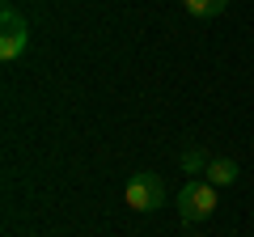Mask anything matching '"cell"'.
<instances>
[{"label": "cell", "instance_id": "6da1fadb", "mask_svg": "<svg viewBox=\"0 0 254 237\" xmlns=\"http://www.w3.org/2000/svg\"><path fill=\"white\" fill-rule=\"evenodd\" d=\"M216 203H220V195H216V186H212L208 178H190V182L178 191V216H182V225H199V220H208L212 212H216Z\"/></svg>", "mask_w": 254, "mask_h": 237}, {"label": "cell", "instance_id": "7a4b0ae2", "mask_svg": "<svg viewBox=\"0 0 254 237\" xmlns=\"http://www.w3.org/2000/svg\"><path fill=\"white\" fill-rule=\"evenodd\" d=\"M123 199H127V208H131V212H157L165 203V178H161V174H153V170L131 174L127 186H123Z\"/></svg>", "mask_w": 254, "mask_h": 237}, {"label": "cell", "instance_id": "3957f363", "mask_svg": "<svg viewBox=\"0 0 254 237\" xmlns=\"http://www.w3.org/2000/svg\"><path fill=\"white\" fill-rule=\"evenodd\" d=\"M26 47H30V26H26V17H21L13 4H4V9H0V59L9 64V59L26 55Z\"/></svg>", "mask_w": 254, "mask_h": 237}, {"label": "cell", "instance_id": "277c9868", "mask_svg": "<svg viewBox=\"0 0 254 237\" xmlns=\"http://www.w3.org/2000/svg\"><path fill=\"white\" fill-rule=\"evenodd\" d=\"M237 174H242V170H237V161H229V157H216V161L208 165V174H203V178H208L212 186H233V182H237Z\"/></svg>", "mask_w": 254, "mask_h": 237}, {"label": "cell", "instance_id": "5b68a950", "mask_svg": "<svg viewBox=\"0 0 254 237\" xmlns=\"http://www.w3.org/2000/svg\"><path fill=\"white\" fill-rule=\"evenodd\" d=\"M182 9H187L190 17H220V13L229 9V0H182Z\"/></svg>", "mask_w": 254, "mask_h": 237}, {"label": "cell", "instance_id": "8992f818", "mask_svg": "<svg viewBox=\"0 0 254 237\" xmlns=\"http://www.w3.org/2000/svg\"><path fill=\"white\" fill-rule=\"evenodd\" d=\"M208 153H203V148H187V153H182V170L190 174V178H199V174H208Z\"/></svg>", "mask_w": 254, "mask_h": 237}]
</instances>
